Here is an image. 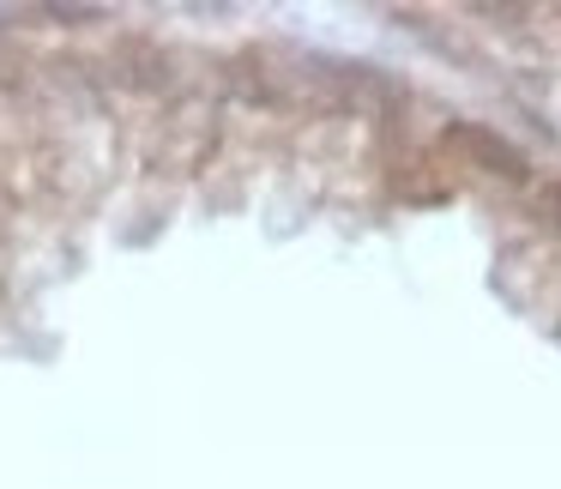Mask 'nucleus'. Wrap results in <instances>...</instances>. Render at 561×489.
<instances>
[{"label": "nucleus", "mask_w": 561, "mask_h": 489, "mask_svg": "<svg viewBox=\"0 0 561 489\" xmlns=\"http://www.w3.org/2000/svg\"><path fill=\"white\" fill-rule=\"evenodd\" d=\"M206 146H211V122L199 110H182V115H170V146H163L158 158L175 163V170H194V163L206 158Z\"/></svg>", "instance_id": "nucleus-1"}, {"label": "nucleus", "mask_w": 561, "mask_h": 489, "mask_svg": "<svg viewBox=\"0 0 561 489\" xmlns=\"http://www.w3.org/2000/svg\"><path fill=\"white\" fill-rule=\"evenodd\" d=\"M453 146L471 151L477 163H483L489 175H525V158L513 146H501L495 134H483V127H453Z\"/></svg>", "instance_id": "nucleus-2"}]
</instances>
